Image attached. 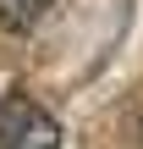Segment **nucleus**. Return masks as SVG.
Returning a JSON list of instances; mask_svg holds the SVG:
<instances>
[{"label":"nucleus","instance_id":"obj_1","mask_svg":"<svg viewBox=\"0 0 143 149\" xmlns=\"http://www.w3.org/2000/svg\"><path fill=\"white\" fill-rule=\"evenodd\" d=\"M0 149H61V122L39 111L28 94L0 100Z\"/></svg>","mask_w":143,"mask_h":149},{"label":"nucleus","instance_id":"obj_2","mask_svg":"<svg viewBox=\"0 0 143 149\" xmlns=\"http://www.w3.org/2000/svg\"><path fill=\"white\" fill-rule=\"evenodd\" d=\"M61 0H0V28L6 33H33Z\"/></svg>","mask_w":143,"mask_h":149}]
</instances>
